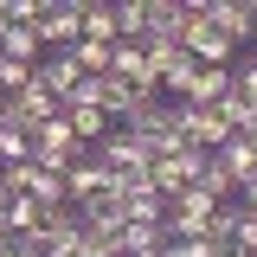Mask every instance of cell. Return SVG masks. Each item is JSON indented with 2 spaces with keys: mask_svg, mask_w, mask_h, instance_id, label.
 Masks as SVG:
<instances>
[{
  "mask_svg": "<svg viewBox=\"0 0 257 257\" xmlns=\"http://www.w3.org/2000/svg\"><path fill=\"white\" fill-rule=\"evenodd\" d=\"M206 161H212V155H199V148H180V155H161V161H155V174H148V187H155L161 199L174 206V199H180L187 187H199Z\"/></svg>",
  "mask_w": 257,
  "mask_h": 257,
  "instance_id": "6da1fadb",
  "label": "cell"
},
{
  "mask_svg": "<svg viewBox=\"0 0 257 257\" xmlns=\"http://www.w3.org/2000/svg\"><path fill=\"white\" fill-rule=\"evenodd\" d=\"M206 7H212V0H187V13H193V26H187V52L206 64V71H225V64H238V52L219 39V26L206 20Z\"/></svg>",
  "mask_w": 257,
  "mask_h": 257,
  "instance_id": "7a4b0ae2",
  "label": "cell"
},
{
  "mask_svg": "<svg viewBox=\"0 0 257 257\" xmlns=\"http://www.w3.org/2000/svg\"><path fill=\"white\" fill-rule=\"evenodd\" d=\"M39 39L52 52H77L84 45V0H52L45 20H39Z\"/></svg>",
  "mask_w": 257,
  "mask_h": 257,
  "instance_id": "3957f363",
  "label": "cell"
},
{
  "mask_svg": "<svg viewBox=\"0 0 257 257\" xmlns=\"http://www.w3.org/2000/svg\"><path fill=\"white\" fill-rule=\"evenodd\" d=\"M206 20L219 26V39L231 45V52H244V45L257 39V0H212Z\"/></svg>",
  "mask_w": 257,
  "mask_h": 257,
  "instance_id": "277c9868",
  "label": "cell"
},
{
  "mask_svg": "<svg viewBox=\"0 0 257 257\" xmlns=\"http://www.w3.org/2000/svg\"><path fill=\"white\" fill-rule=\"evenodd\" d=\"M109 77H116V84H128V90H142V96H161V71L148 64V52H142V45H116Z\"/></svg>",
  "mask_w": 257,
  "mask_h": 257,
  "instance_id": "5b68a950",
  "label": "cell"
},
{
  "mask_svg": "<svg viewBox=\"0 0 257 257\" xmlns=\"http://www.w3.org/2000/svg\"><path fill=\"white\" fill-rule=\"evenodd\" d=\"M52 116H64V103L45 90V84H32V90H20L13 103H7V122L13 128H45Z\"/></svg>",
  "mask_w": 257,
  "mask_h": 257,
  "instance_id": "8992f818",
  "label": "cell"
},
{
  "mask_svg": "<svg viewBox=\"0 0 257 257\" xmlns=\"http://www.w3.org/2000/svg\"><path fill=\"white\" fill-rule=\"evenodd\" d=\"M84 77H90V71L77 64V52H52V58L39 64V84H45V90L58 96V103H71V96H77V84H84Z\"/></svg>",
  "mask_w": 257,
  "mask_h": 257,
  "instance_id": "52a82bcc",
  "label": "cell"
},
{
  "mask_svg": "<svg viewBox=\"0 0 257 257\" xmlns=\"http://www.w3.org/2000/svg\"><path fill=\"white\" fill-rule=\"evenodd\" d=\"M212 161H219L238 187H251V180H257V135H231V142H225Z\"/></svg>",
  "mask_w": 257,
  "mask_h": 257,
  "instance_id": "ba28073f",
  "label": "cell"
},
{
  "mask_svg": "<svg viewBox=\"0 0 257 257\" xmlns=\"http://www.w3.org/2000/svg\"><path fill=\"white\" fill-rule=\"evenodd\" d=\"M39 26H26V20H13V26H0V58H20V64H39Z\"/></svg>",
  "mask_w": 257,
  "mask_h": 257,
  "instance_id": "9c48e42d",
  "label": "cell"
},
{
  "mask_svg": "<svg viewBox=\"0 0 257 257\" xmlns=\"http://www.w3.org/2000/svg\"><path fill=\"white\" fill-rule=\"evenodd\" d=\"M122 219L128 225H167V199L155 187H135V193H122Z\"/></svg>",
  "mask_w": 257,
  "mask_h": 257,
  "instance_id": "30bf717a",
  "label": "cell"
},
{
  "mask_svg": "<svg viewBox=\"0 0 257 257\" xmlns=\"http://www.w3.org/2000/svg\"><path fill=\"white\" fill-rule=\"evenodd\" d=\"M84 39L122 45V32H116V0H84Z\"/></svg>",
  "mask_w": 257,
  "mask_h": 257,
  "instance_id": "8fae6325",
  "label": "cell"
},
{
  "mask_svg": "<svg viewBox=\"0 0 257 257\" xmlns=\"http://www.w3.org/2000/svg\"><path fill=\"white\" fill-rule=\"evenodd\" d=\"M116 251H122V257L167 251V225H122V231H116Z\"/></svg>",
  "mask_w": 257,
  "mask_h": 257,
  "instance_id": "7c38bea8",
  "label": "cell"
},
{
  "mask_svg": "<svg viewBox=\"0 0 257 257\" xmlns=\"http://www.w3.org/2000/svg\"><path fill=\"white\" fill-rule=\"evenodd\" d=\"M148 0H116V32H122V45H142L148 39Z\"/></svg>",
  "mask_w": 257,
  "mask_h": 257,
  "instance_id": "4fadbf2b",
  "label": "cell"
},
{
  "mask_svg": "<svg viewBox=\"0 0 257 257\" xmlns=\"http://www.w3.org/2000/svg\"><path fill=\"white\" fill-rule=\"evenodd\" d=\"M20 161H32V128L0 122V167H20Z\"/></svg>",
  "mask_w": 257,
  "mask_h": 257,
  "instance_id": "5bb4252c",
  "label": "cell"
},
{
  "mask_svg": "<svg viewBox=\"0 0 257 257\" xmlns=\"http://www.w3.org/2000/svg\"><path fill=\"white\" fill-rule=\"evenodd\" d=\"M32 84H39V64H20V58H0V90H7V96L32 90Z\"/></svg>",
  "mask_w": 257,
  "mask_h": 257,
  "instance_id": "9a60e30c",
  "label": "cell"
},
{
  "mask_svg": "<svg viewBox=\"0 0 257 257\" xmlns=\"http://www.w3.org/2000/svg\"><path fill=\"white\" fill-rule=\"evenodd\" d=\"M109 58H116V45H96V39H84V45H77V64H84L90 77H109Z\"/></svg>",
  "mask_w": 257,
  "mask_h": 257,
  "instance_id": "2e32d148",
  "label": "cell"
},
{
  "mask_svg": "<svg viewBox=\"0 0 257 257\" xmlns=\"http://www.w3.org/2000/svg\"><path fill=\"white\" fill-rule=\"evenodd\" d=\"M231 90L244 96V103H257V52H251V58H238V64H231Z\"/></svg>",
  "mask_w": 257,
  "mask_h": 257,
  "instance_id": "e0dca14e",
  "label": "cell"
},
{
  "mask_svg": "<svg viewBox=\"0 0 257 257\" xmlns=\"http://www.w3.org/2000/svg\"><path fill=\"white\" fill-rule=\"evenodd\" d=\"M167 257H225V244H212V238H167Z\"/></svg>",
  "mask_w": 257,
  "mask_h": 257,
  "instance_id": "ac0fdd59",
  "label": "cell"
},
{
  "mask_svg": "<svg viewBox=\"0 0 257 257\" xmlns=\"http://www.w3.org/2000/svg\"><path fill=\"white\" fill-rule=\"evenodd\" d=\"M244 206H251V212H257V180H251V187H244Z\"/></svg>",
  "mask_w": 257,
  "mask_h": 257,
  "instance_id": "d6986e66",
  "label": "cell"
},
{
  "mask_svg": "<svg viewBox=\"0 0 257 257\" xmlns=\"http://www.w3.org/2000/svg\"><path fill=\"white\" fill-rule=\"evenodd\" d=\"M45 257H77V251H45Z\"/></svg>",
  "mask_w": 257,
  "mask_h": 257,
  "instance_id": "ffe728a7",
  "label": "cell"
},
{
  "mask_svg": "<svg viewBox=\"0 0 257 257\" xmlns=\"http://www.w3.org/2000/svg\"><path fill=\"white\" fill-rule=\"evenodd\" d=\"M225 257H244V251H225Z\"/></svg>",
  "mask_w": 257,
  "mask_h": 257,
  "instance_id": "44dd1931",
  "label": "cell"
},
{
  "mask_svg": "<svg viewBox=\"0 0 257 257\" xmlns=\"http://www.w3.org/2000/svg\"><path fill=\"white\" fill-rule=\"evenodd\" d=\"M251 45H257V39H251Z\"/></svg>",
  "mask_w": 257,
  "mask_h": 257,
  "instance_id": "7402d4cb",
  "label": "cell"
}]
</instances>
